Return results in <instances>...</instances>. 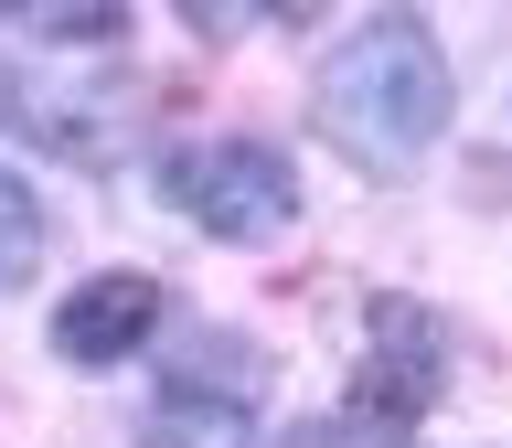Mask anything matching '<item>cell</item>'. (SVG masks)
Instances as JSON below:
<instances>
[{
	"label": "cell",
	"mask_w": 512,
	"mask_h": 448,
	"mask_svg": "<svg viewBox=\"0 0 512 448\" xmlns=\"http://www.w3.org/2000/svg\"><path fill=\"white\" fill-rule=\"evenodd\" d=\"M320 139L342 160H363L374 182L416 171L427 139L448 128V54L438 32L416 22V11H374V22L342 32V54L320 64V96H310Z\"/></svg>",
	"instance_id": "obj_1"
},
{
	"label": "cell",
	"mask_w": 512,
	"mask_h": 448,
	"mask_svg": "<svg viewBox=\"0 0 512 448\" xmlns=\"http://www.w3.org/2000/svg\"><path fill=\"white\" fill-rule=\"evenodd\" d=\"M160 192H171L203 235H224V246H267V235L299 224V171H288L267 139H192V150L160 160Z\"/></svg>",
	"instance_id": "obj_2"
},
{
	"label": "cell",
	"mask_w": 512,
	"mask_h": 448,
	"mask_svg": "<svg viewBox=\"0 0 512 448\" xmlns=\"http://www.w3.org/2000/svg\"><path fill=\"white\" fill-rule=\"evenodd\" d=\"M448 384V352H438V320L416 310V299H374V352H363V374H352V416L363 427H406V416L438 406Z\"/></svg>",
	"instance_id": "obj_3"
},
{
	"label": "cell",
	"mask_w": 512,
	"mask_h": 448,
	"mask_svg": "<svg viewBox=\"0 0 512 448\" xmlns=\"http://www.w3.org/2000/svg\"><path fill=\"white\" fill-rule=\"evenodd\" d=\"M160 278H139V267H107V278H86L75 299L54 310V352L64 363H128V352L160 331Z\"/></svg>",
	"instance_id": "obj_4"
},
{
	"label": "cell",
	"mask_w": 512,
	"mask_h": 448,
	"mask_svg": "<svg viewBox=\"0 0 512 448\" xmlns=\"http://www.w3.org/2000/svg\"><path fill=\"white\" fill-rule=\"evenodd\" d=\"M139 448H256V406L235 395H203V384H171L139 427Z\"/></svg>",
	"instance_id": "obj_5"
},
{
	"label": "cell",
	"mask_w": 512,
	"mask_h": 448,
	"mask_svg": "<svg viewBox=\"0 0 512 448\" xmlns=\"http://www.w3.org/2000/svg\"><path fill=\"white\" fill-rule=\"evenodd\" d=\"M32 256H43V203H32V182L0 171V288L32 278Z\"/></svg>",
	"instance_id": "obj_6"
},
{
	"label": "cell",
	"mask_w": 512,
	"mask_h": 448,
	"mask_svg": "<svg viewBox=\"0 0 512 448\" xmlns=\"http://www.w3.org/2000/svg\"><path fill=\"white\" fill-rule=\"evenodd\" d=\"M22 32H43V43H118V11H22Z\"/></svg>",
	"instance_id": "obj_7"
},
{
	"label": "cell",
	"mask_w": 512,
	"mask_h": 448,
	"mask_svg": "<svg viewBox=\"0 0 512 448\" xmlns=\"http://www.w3.org/2000/svg\"><path fill=\"white\" fill-rule=\"evenodd\" d=\"M288 448H395V438L363 427V416H320V427H288Z\"/></svg>",
	"instance_id": "obj_8"
}]
</instances>
